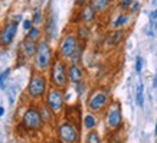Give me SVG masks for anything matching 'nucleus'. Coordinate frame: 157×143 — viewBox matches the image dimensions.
Here are the masks:
<instances>
[{
    "mask_svg": "<svg viewBox=\"0 0 157 143\" xmlns=\"http://www.w3.org/2000/svg\"><path fill=\"white\" fill-rule=\"evenodd\" d=\"M9 74H10V68L5 70V71L0 74V88H2V90H5V88H6V82H7Z\"/></svg>",
    "mask_w": 157,
    "mask_h": 143,
    "instance_id": "24",
    "label": "nucleus"
},
{
    "mask_svg": "<svg viewBox=\"0 0 157 143\" xmlns=\"http://www.w3.org/2000/svg\"><path fill=\"white\" fill-rule=\"evenodd\" d=\"M39 38H40V29H39L38 26H32V28L28 30V36H26V39L36 42Z\"/></svg>",
    "mask_w": 157,
    "mask_h": 143,
    "instance_id": "18",
    "label": "nucleus"
},
{
    "mask_svg": "<svg viewBox=\"0 0 157 143\" xmlns=\"http://www.w3.org/2000/svg\"><path fill=\"white\" fill-rule=\"evenodd\" d=\"M52 62V48L48 41H39L35 52V67L39 71H46Z\"/></svg>",
    "mask_w": 157,
    "mask_h": 143,
    "instance_id": "1",
    "label": "nucleus"
},
{
    "mask_svg": "<svg viewBox=\"0 0 157 143\" xmlns=\"http://www.w3.org/2000/svg\"><path fill=\"white\" fill-rule=\"evenodd\" d=\"M150 19L154 22V20H157V9L154 10V12H151V14H150Z\"/></svg>",
    "mask_w": 157,
    "mask_h": 143,
    "instance_id": "29",
    "label": "nucleus"
},
{
    "mask_svg": "<svg viewBox=\"0 0 157 143\" xmlns=\"http://www.w3.org/2000/svg\"><path fill=\"white\" fill-rule=\"evenodd\" d=\"M67 75H68V81L74 82V84H79L82 81L84 72H82V70L76 64H71L69 68L67 70Z\"/></svg>",
    "mask_w": 157,
    "mask_h": 143,
    "instance_id": "11",
    "label": "nucleus"
},
{
    "mask_svg": "<svg viewBox=\"0 0 157 143\" xmlns=\"http://www.w3.org/2000/svg\"><path fill=\"white\" fill-rule=\"evenodd\" d=\"M88 36H90V29L86 28V26H79L78 28V41H84L85 42L86 39H88Z\"/></svg>",
    "mask_w": 157,
    "mask_h": 143,
    "instance_id": "20",
    "label": "nucleus"
},
{
    "mask_svg": "<svg viewBox=\"0 0 157 143\" xmlns=\"http://www.w3.org/2000/svg\"><path fill=\"white\" fill-rule=\"evenodd\" d=\"M123 123V116H121V107L118 103H113L109 105L108 113H107V126L111 130L118 129Z\"/></svg>",
    "mask_w": 157,
    "mask_h": 143,
    "instance_id": "9",
    "label": "nucleus"
},
{
    "mask_svg": "<svg viewBox=\"0 0 157 143\" xmlns=\"http://www.w3.org/2000/svg\"><path fill=\"white\" fill-rule=\"evenodd\" d=\"M3 114H5V109L0 105V116H3Z\"/></svg>",
    "mask_w": 157,
    "mask_h": 143,
    "instance_id": "32",
    "label": "nucleus"
},
{
    "mask_svg": "<svg viewBox=\"0 0 157 143\" xmlns=\"http://www.w3.org/2000/svg\"><path fill=\"white\" fill-rule=\"evenodd\" d=\"M51 81L53 87L58 90L65 88L68 84V75H67V67L61 59H55L53 64H51Z\"/></svg>",
    "mask_w": 157,
    "mask_h": 143,
    "instance_id": "2",
    "label": "nucleus"
},
{
    "mask_svg": "<svg viewBox=\"0 0 157 143\" xmlns=\"http://www.w3.org/2000/svg\"><path fill=\"white\" fill-rule=\"evenodd\" d=\"M58 139L61 143H76L78 142V129L71 121H62L56 129Z\"/></svg>",
    "mask_w": 157,
    "mask_h": 143,
    "instance_id": "4",
    "label": "nucleus"
},
{
    "mask_svg": "<svg viewBox=\"0 0 157 143\" xmlns=\"http://www.w3.org/2000/svg\"><path fill=\"white\" fill-rule=\"evenodd\" d=\"M84 127H85L86 130H94V127H95L97 126V119L95 117H94V116L92 114H86L85 117H84Z\"/></svg>",
    "mask_w": 157,
    "mask_h": 143,
    "instance_id": "17",
    "label": "nucleus"
},
{
    "mask_svg": "<svg viewBox=\"0 0 157 143\" xmlns=\"http://www.w3.org/2000/svg\"><path fill=\"white\" fill-rule=\"evenodd\" d=\"M75 5L84 6V5H86V0H75Z\"/></svg>",
    "mask_w": 157,
    "mask_h": 143,
    "instance_id": "31",
    "label": "nucleus"
},
{
    "mask_svg": "<svg viewBox=\"0 0 157 143\" xmlns=\"http://www.w3.org/2000/svg\"><path fill=\"white\" fill-rule=\"evenodd\" d=\"M43 20V16H42V10L39 9H35L33 10V18H32V25H36V26H38L39 23H40V22H42Z\"/></svg>",
    "mask_w": 157,
    "mask_h": 143,
    "instance_id": "21",
    "label": "nucleus"
},
{
    "mask_svg": "<svg viewBox=\"0 0 157 143\" xmlns=\"http://www.w3.org/2000/svg\"><path fill=\"white\" fill-rule=\"evenodd\" d=\"M131 3H133V0H121V2H120V6H121L123 10H127Z\"/></svg>",
    "mask_w": 157,
    "mask_h": 143,
    "instance_id": "26",
    "label": "nucleus"
},
{
    "mask_svg": "<svg viewBox=\"0 0 157 143\" xmlns=\"http://www.w3.org/2000/svg\"><path fill=\"white\" fill-rule=\"evenodd\" d=\"M138 9H140V5H138L137 2H134V3L130 5V12H131V13H136Z\"/></svg>",
    "mask_w": 157,
    "mask_h": 143,
    "instance_id": "27",
    "label": "nucleus"
},
{
    "mask_svg": "<svg viewBox=\"0 0 157 143\" xmlns=\"http://www.w3.org/2000/svg\"><path fill=\"white\" fill-rule=\"evenodd\" d=\"M85 143H101V137H100V134H98V132L91 130L90 133L86 134Z\"/></svg>",
    "mask_w": 157,
    "mask_h": 143,
    "instance_id": "19",
    "label": "nucleus"
},
{
    "mask_svg": "<svg viewBox=\"0 0 157 143\" xmlns=\"http://www.w3.org/2000/svg\"><path fill=\"white\" fill-rule=\"evenodd\" d=\"M22 124H23L26 129L29 130H39L42 127V116H40V111L36 107H29L23 114V119H22Z\"/></svg>",
    "mask_w": 157,
    "mask_h": 143,
    "instance_id": "6",
    "label": "nucleus"
},
{
    "mask_svg": "<svg viewBox=\"0 0 157 143\" xmlns=\"http://www.w3.org/2000/svg\"><path fill=\"white\" fill-rule=\"evenodd\" d=\"M78 49V38L75 35H67L65 38L61 41L59 45V57L61 58H71L72 54Z\"/></svg>",
    "mask_w": 157,
    "mask_h": 143,
    "instance_id": "7",
    "label": "nucleus"
},
{
    "mask_svg": "<svg viewBox=\"0 0 157 143\" xmlns=\"http://www.w3.org/2000/svg\"><path fill=\"white\" fill-rule=\"evenodd\" d=\"M16 32H17V25L14 22H9L7 25H5V28L0 30V45L9 46L10 43L13 42Z\"/></svg>",
    "mask_w": 157,
    "mask_h": 143,
    "instance_id": "10",
    "label": "nucleus"
},
{
    "mask_svg": "<svg viewBox=\"0 0 157 143\" xmlns=\"http://www.w3.org/2000/svg\"><path fill=\"white\" fill-rule=\"evenodd\" d=\"M137 105L143 107L144 105V95H143V84L140 82L137 85Z\"/></svg>",
    "mask_w": 157,
    "mask_h": 143,
    "instance_id": "22",
    "label": "nucleus"
},
{
    "mask_svg": "<svg viewBox=\"0 0 157 143\" xmlns=\"http://www.w3.org/2000/svg\"><path fill=\"white\" fill-rule=\"evenodd\" d=\"M154 133H156V134H157V124H156V130H154Z\"/></svg>",
    "mask_w": 157,
    "mask_h": 143,
    "instance_id": "33",
    "label": "nucleus"
},
{
    "mask_svg": "<svg viewBox=\"0 0 157 143\" xmlns=\"http://www.w3.org/2000/svg\"><path fill=\"white\" fill-rule=\"evenodd\" d=\"M90 5L94 7L95 12H104V10H107V7H108L109 2L108 0H91Z\"/></svg>",
    "mask_w": 157,
    "mask_h": 143,
    "instance_id": "15",
    "label": "nucleus"
},
{
    "mask_svg": "<svg viewBox=\"0 0 157 143\" xmlns=\"http://www.w3.org/2000/svg\"><path fill=\"white\" fill-rule=\"evenodd\" d=\"M141 68H143V58L137 57V59H136V71L141 72Z\"/></svg>",
    "mask_w": 157,
    "mask_h": 143,
    "instance_id": "25",
    "label": "nucleus"
},
{
    "mask_svg": "<svg viewBox=\"0 0 157 143\" xmlns=\"http://www.w3.org/2000/svg\"><path fill=\"white\" fill-rule=\"evenodd\" d=\"M127 22H128V16H127V14H120L118 18H117V20H115L114 22V28H123L124 25L127 23Z\"/></svg>",
    "mask_w": 157,
    "mask_h": 143,
    "instance_id": "23",
    "label": "nucleus"
},
{
    "mask_svg": "<svg viewBox=\"0 0 157 143\" xmlns=\"http://www.w3.org/2000/svg\"><path fill=\"white\" fill-rule=\"evenodd\" d=\"M46 78L42 74H33L30 77V81L28 85V94L33 98V100H39L43 95L46 94Z\"/></svg>",
    "mask_w": 157,
    "mask_h": 143,
    "instance_id": "3",
    "label": "nucleus"
},
{
    "mask_svg": "<svg viewBox=\"0 0 157 143\" xmlns=\"http://www.w3.org/2000/svg\"><path fill=\"white\" fill-rule=\"evenodd\" d=\"M45 32H46V36L48 38H52L53 34H55V18L53 16H49L46 23H45Z\"/></svg>",
    "mask_w": 157,
    "mask_h": 143,
    "instance_id": "16",
    "label": "nucleus"
},
{
    "mask_svg": "<svg viewBox=\"0 0 157 143\" xmlns=\"http://www.w3.org/2000/svg\"><path fill=\"white\" fill-rule=\"evenodd\" d=\"M20 19H22V16H20V14H16V16H14V19L12 20V22H14V23L17 25L20 22Z\"/></svg>",
    "mask_w": 157,
    "mask_h": 143,
    "instance_id": "30",
    "label": "nucleus"
},
{
    "mask_svg": "<svg viewBox=\"0 0 157 143\" xmlns=\"http://www.w3.org/2000/svg\"><path fill=\"white\" fill-rule=\"evenodd\" d=\"M107 101H108V97H107L104 91L95 90L88 98V110L92 111V113H98L105 107Z\"/></svg>",
    "mask_w": 157,
    "mask_h": 143,
    "instance_id": "8",
    "label": "nucleus"
},
{
    "mask_svg": "<svg viewBox=\"0 0 157 143\" xmlns=\"http://www.w3.org/2000/svg\"><path fill=\"white\" fill-rule=\"evenodd\" d=\"M63 101H65V98H63V94L61 90L51 88L46 93V107L53 114H59L63 110Z\"/></svg>",
    "mask_w": 157,
    "mask_h": 143,
    "instance_id": "5",
    "label": "nucleus"
},
{
    "mask_svg": "<svg viewBox=\"0 0 157 143\" xmlns=\"http://www.w3.org/2000/svg\"><path fill=\"white\" fill-rule=\"evenodd\" d=\"M108 2H113V0H108Z\"/></svg>",
    "mask_w": 157,
    "mask_h": 143,
    "instance_id": "34",
    "label": "nucleus"
},
{
    "mask_svg": "<svg viewBox=\"0 0 157 143\" xmlns=\"http://www.w3.org/2000/svg\"><path fill=\"white\" fill-rule=\"evenodd\" d=\"M124 38V32L123 30H113V32H109L108 35H107V45L108 46H115V45H118L121 41H123Z\"/></svg>",
    "mask_w": 157,
    "mask_h": 143,
    "instance_id": "14",
    "label": "nucleus"
},
{
    "mask_svg": "<svg viewBox=\"0 0 157 143\" xmlns=\"http://www.w3.org/2000/svg\"><path fill=\"white\" fill-rule=\"evenodd\" d=\"M36 43L33 41H29V39H25L22 42V54L25 55V58H32L35 57V52H36Z\"/></svg>",
    "mask_w": 157,
    "mask_h": 143,
    "instance_id": "13",
    "label": "nucleus"
},
{
    "mask_svg": "<svg viewBox=\"0 0 157 143\" xmlns=\"http://www.w3.org/2000/svg\"><path fill=\"white\" fill-rule=\"evenodd\" d=\"M30 28H32V20H25V22H23V29L29 30Z\"/></svg>",
    "mask_w": 157,
    "mask_h": 143,
    "instance_id": "28",
    "label": "nucleus"
},
{
    "mask_svg": "<svg viewBox=\"0 0 157 143\" xmlns=\"http://www.w3.org/2000/svg\"><path fill=\"white\" fill-rule=\"evenodd\" d=\"M95 10H94V7L88 3V5H84L82 6L81 12H79V19L84 22L85 25L91 23V22H94V19H95Z\"/></svg>",
    "mask_w": 157,
    "mask_h": 143,
    "instance_id": "12",
    "label": "nucleus"
}]
</instances>
